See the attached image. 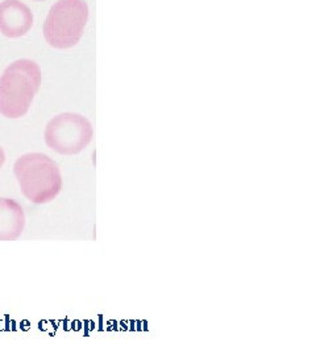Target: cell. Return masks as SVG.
<instances>
[{
  "instance_id": "obj_1",
  "label": "cell",
  "mask_w": 316,
  "mask_h": 355,
  "mask_svg": "<svg viewBox=\"0 0 316 355\" xmlns=\"http://www.w3.org/2000/svg\"><path fill=\"white\" fill-rule=\"evenodd\" d=\"M42 82L41 67L32 60H17L0 76V114L20 119L29 111Z\"/></svg>"
},
{
  "instance_id": "obj_2",
  "label": "cell",
  "mask_w": 316,
  "mask_h": 355,
  "mask_svg": "<svg viewBox=\"0 0 316 355\" xmlns=\"http://www.w3.org/2000/svg\"><path fill=\"white\" fill-rule=\"evenodd\" d=\"M13 174L22 193L32 203H51L63 190L60 167L42 153H26L17 158Z\"/></svg>"
},
{
  "instance_id": "obj_3",
  "label": "cell",
  "mask_w": 316,
  "mask_h": 355,
  "mask_svg": "<svg viewBox=\"0 0 316 355\" xmlns=\"http://www.w3.org/2000/svg\"><path fill=\"white\" fill-rule=\"evenodd\" d=\"M89 20L85 0H58L47 16L44 36L56 49H70L81 41Z\"/></svg>"
},
{
  "instance_id": "obj_4",
  "label": "cell",
  "mask_w": 316,
  "mask_h": 355,
  "mask_svg": "<svg viewBox=\"0 0 316 355\" xmlns=\"http://www.w3.org/2000/svg\"><path fill=\"white\" fill-rule=\"evenodd\" d=\"M94 129L82 114L65 112L57 114L48 123L44 139L48 148L63 155H74L89 146Z\"/></svg>"
},
{
  "instance_id": "obj_5",
  "label": "cell",
  "mask_w": 316,
  "mask_h": 355,
  "mask_svg": "<svg viewBox=\"0 0 316 355\" xmlns=\"http://www.w3.org/2000/svg\"><path fill=\"white\" fill-rule=\"evenodd\" d=\"M33 26V15L20 0L0 3V32L10 38L26 36Z\"/></svg>"
},
{
  "instance_id": "obj_6",
  "label": "cell",
  "mask_w": 316,
  "mask_h": 355,
  "mask_svg": "<svg viewBox=\"0 0 316 355\" xmlns=\"http://www.w3.org/2000/svg\"><path fill=\"white\" fill-rule=\"evenodd\" d=\"M26 228V214L20 204L0 198V241H16Z\"/></svg>"
},
{
  "instance_id": "obj_7",
  "label": "cell",
  "mask_w": 316,
  "mask_h": 355,
  "mask_svg": "<svg viewBox=\"0 0 316 355\" xmlns=\"http://www.w3.org/2000/svg\"><path fill=\"white\" fill-rule=\"evenodd\" d=\"M4 162H6V153L3 150V148H0V168L3 167Z\"/></svg>"
},
{
  "instance_id": "obj_8",
  "label": "cell",
  "mask_w": 316,
  "mask_h": 355,
  "mask_svg": "<svg viewBox=\"0 0 316 355\" xmlns=\"http://www.w3.org/2000/svg\"><path fill=\"white\" fill-rule=\"evenodd\" d=\"M35 1H45V0H35Z\"/></svg>"
}]
</instances>
